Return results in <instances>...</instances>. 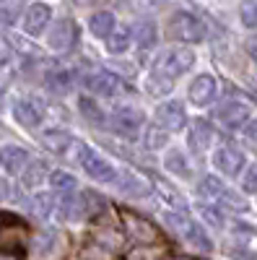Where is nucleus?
<instances>
[{"label":"nucleus","mask_w":257,"mask_h":260,"mask_svg":"<svg viewBox=\"0 0 257 260\" xmlns=\"http://www.w3.org/2000/svg\"><path fill=\"white\" fill-rule=\"evenodd\" d=\"M166 34L169 39H179V42H203L208 29L205 21L190 11H177L166 21Z\"/></svg>","instance_id":"f257e3e1"},{"label":"nucleus","mask_w":257,"mask_h":260,"mask_svg":"<svg viewBox=\"0 0 257 260\" xmlns=\"http://www.w3.org/2000/svg\"><path fill=\"white\" fill-rule=\"evenodd\" d=\"M192 62H195V55L187 47H166L154 60V73L166 76V78H177L192 68Z\"/></svg>","instance_id":"f03ea898"},{"label":"nucleus","mask_w":257,"mask_h":260,"mask_svg":"<svg viewBox=\"0 0 257 260\" xmlns=\"http://www.w3.org/2000/svg\"><path fill=\"white\" fill-rule=\"evenodd\" d=\"M29 242V226L18 216L3 213L0 216V252H16L24 250Z\"/></svg>","instance_id":"7ed1b4c3"},{"label":"nucleus","mask_w":257,"mask_h":260,"mask_svg":"<svg viewBox=\"0 0 257 260\" xmlns=\"http://www.w3.org/2000/svg\"><path fill=\"white\" fill-rule=\"evenodd\" d=\"M76 159H78V164L86 169V175H89V177H94V180H99V182H117L120 172H117L109 161H106V159H101L99 154H94L89 146L76 143Z\"/></svg>","instance_id":"20e7f679"},{"label":"nucleus","mask_w":257,"mask_h":260,"mask_svg":"<svg viewBox=\"0 0 257 260\" xmlns=\"http://www.w3.org/2000/svg\"><path fill=\"white\" fill-rule=\"evenodd\" d=\"M122 224H125V234L130 242H135V245L159 242V229L148 219H143V216H138L133 211H122Z\"/></svg>","instance_id":"39448f33"},{"label":"nucleus","mask_w":257,"mask_h":260,"mask_svg":"<svg viewBox=\"0 0 257 260\" xmlns=\"http://www.w3.org/2000/svg\"><path fill=\"white\" fill-rule=\"evenodd\" d=\"M143 125V115L135 110V107H117V110L109 115V127L115 133H120L122 138H135V133Z\"/></svg>","instance_id":"423d86ee"},{"label":"nucleus","mask_w":257,"mask_h":260,"mask_svg":"<svg viewBox=\"0 0 257 260\" xmlns=\"http://www.w3.org/2000/svg\"><path fill=\"white\" fill-rule=\"evenodd\" d=\"M81 83H83V89H89L91 94H99V96H115L122 89V81L115 73H106V71L86 73Z\"/></svg>","instance_id":"0eeeda50"},{"label":"nucleus","mask_w":257,"mask_h":260,"mask_svg":"<svg viewBox=\"0 0 257 260\" xmlns=\"http://www.w3.org/2000/svg\"><path fill=\"white\" fill-rule=\"evenodd\" d=\"M47 45L57 52H65L76 45V26L70 18H57L47 31Z\"/></svg>","instance_id":"6e6552de"},{"label":"nucleus","mask_w":257,"mask_h":260,"mask_svg":"<svg viewBox=\"0 0 257 260\" xmlns=\"http://www.w3.org/2000/svg\"><path fill=\"white\" fill-rule=\"evenodd\" d=\"M187 122L185 115V107L182 102H164L159 110H156V125L164 127L166 133H174V130H182Z\"/></svg>","instance_id":"1a4fd4ad"},{"label":"nucleus","mask_w":257,"mask_h":260,"mask_svg":"<svg viewBox=\"0 0 257 260\" xmlns=\"http://www.w3.org/2000/svg\"><path fill=\"white\" fill-rule=\"evenodd\" d=\"M216 94H218V83H216V78L208 76V73L198 76L195 81L190 83V91H187L190 104H195V107H208L213 99H216Z\"/></svg>","instance_id":"9d476101"},{"label":"nucleus","mask_w":257,"mask_h":260,"mask_svg":"<svg viewBox=\"0 0 257 260\" xmlns=\"http://www.w3.org/2000/svg\"><path fill=\"white\" fill-rule=\"evenodd\" d=\"M218 120L226 125V127H239L242 122L249 120V104L239 102V99H226L218 104Z\"/></svg>","instance_id":"9b49d317"},{"label":"nucleus","mask_w":257,"mask_h":260,"mask_svg":"<svg viewBox=\"0 0 257 260\" xmlns=\"http://www.w3.org/2000/svg\"><path fill=\"white\" fill-rule=\"evenodd\" d=\"M213 164H216V169L221 172V175L226 177H237L239 172H242V164H244V154L239 148H218L216 151V156H213Z\"/></svg>","instance_id":"f8f14e48"},{"label":"nucleus","mask_w":257,"mask_h":260,"mask_svg":"<svg viewBox=\"0 0 257 260\" xmlns=\"http://www.w3.org/2000/svg\"><path fill=\"white\" fill-rule=\"evenodd\" d=\"M50 16H52V11H50L47 3H34V6H29L26 13H24V31L31 34V37H39L42 31L47 29Z\"/></svg>","instance_id":"ddd939ff"},{"label":"nucleus","mask_w":257,"mask_h":260,"mask_svg":"<svg viewBox=\"0 0 257 260\" xmlns=\"http://www.w3.org/2000/svg\"><path fill=\"white\" fill-rule=\"evenodd\" d=\"M0 167L8 175H24V169L29 167V154L18 146H3L0 148Z\"/></svg>","instance_id":"4468645a"},{"label":"nucleus","mask_w":257,"mask_h":260,"mask_svg":"<svg viewBox=\"0 0 257 260\" xmlns=\"http://www.w3.org/2000/svg\"><path fill=\"white\" fill-rule=\"evenodd\" d=\"M89 198H91L89 192H86V195H76V192L65 195V198L60 201V216H62V219H68V221L83 219V216L91 211V206H89Z\"/></svg>","instance_id":"2eb2a0df"},{"label":"nucleus","mask_w":257,"mask_h":260,"mask_svg":"<svg viewBox=\"0 0 257 260\" xmlns=\"http://www.w3.org/2000/svg\"><path fill=\"white\" fill-rule=\"evenodd\" d=\"M62 240L55 229H42L36 237H34V245H31V252L34 257H52L57 250H60Z\"/></svg>","instance_id":"dca6fc26"},{"label":"nucleus","mask_w":257,"mask_h":260,"mask_svg":"<svg viewBox=\"0 0 257 260\" xmlns=\"http://www.w3.org/2000/svg\"><path fill=\"white\" fill-rule=\"evenodd\" d=\"M210 141H213V127H210V122H205V120H192L190 133H187L190 148L200 154V151L210 148Z\"/></svg>","instance_id":"f3484780"},{"label":"nucleus","mask_w":257,"mask_h":260,"mask_svg":"<svg viewBox=\"0 0 257 260\" xmlns=\"http://www.w3.org/2000/svg\"><path fill=\"white\" fill-rule=\"evenodd\" d=\"M13 117H16V122H18L21 127H36V125L42 122V110H39L34 102L24 99V102H18V104L13 107Z\"/></svg>","instance_id":"a211bd4d"},{"label":"nucleus","mask_w":257,"mask_h":260,"mask_svg":"<svg viewBox=\"0 0 257 260\" xmlns=\"http://www.w3.org/2000/svg\"><path fill=\"white\" fill-rule=\"evenodd\" d=\"M89 29H91V34H96L99 39H109L112 34H115V16L109 13V11H96L91 18H89Z\"/></svg>","instance_id":"6ab92c4d"},{"label":"nucleus","mask_w":257,"mask_h":260,"mask_svg":"<svg viewBox=\"0 0 257 260\" xmlns=\"http://www.w3.org/2000/svg\"><path fill=\"white\" fill-rule=\"evenodd\" d=\"M133 39L138 42V47H140V50L154 47V45H156V39H159L156 24H154L151 18H140L138 24L133 26Z\"/></svg>","instance_id":"aec40b11"},{"label":"nucleus","mask_w":257,"mask_h":260,"mask_svg":"<svg viewBox=\"0 0 257 260\" xmlns=\"http://www.w3.org/2000/svg\"><path fill=\"white\" fill-rule=\"evenodd\" d=\"M70 143H76L70 138V133H65V130H60V127L45 130V133H42V146L55 151V154H65V151L70 148Z\"/></svg>","instance_id":"412c9836"},{"label":"nucleus","mask_w":257,"mask_h":260,"mask_svg":"<svg viewBox=\"0 0 257 260\" xmlns=\"http://www.w3.org/2000/svg\"><path fill=\"white\" fill-rule=\"evenodd\" d=\"M117 187L125 195H130V198H143V195H148V185L140 177H135L133 172H120L117 175Z\"/></svg>","instance_id":"4be33fe9"},{"label":"nucleus","mask_w":257,"mask_h":260,"mask_svg":"<svg viewBox=\"0 0 257 260\" xmlns=\"http://www.w3.org/2000/svg\"><path fill=\"white\" fill-rule=\"evenodd\" d=\"M182 240H185V242H187L190 247L200 250V252H208V250H210V240H208L205 229H203V226H198V224H192V221H190V226L185 229Z\"/></svg>","instance_id":"5701e85b"},{"label":"nucleus","mask_w":257,"mask_h":260,"mask_svg":"<svg viewBox=\"0 0 257 260\" xmlns=\"http://www.w3.org/2000/svg\"><path fill=\"white\" fill-rule=\"evenodd\" d=\"M78 110L86 117V122H91V125H104V120H106V115H104V110L99 107V102H94L89 96H83L78 102Z\"/></svg>","instance_id":"b1692460"},{"label":"nucleus","mask_w":257,"mask_h":260,"mask_svg":"<svg viewBox=\"0 0 257 260\" xmlns=\"http://www.w3.org/2000/svg\"><path fill=\"white\" fill-rule=\"evenodd\" d=\"M50 185H52V190H57V192H65V195H70V192H76L78 180L70 175V172H62V169H57V172H52V175H50Z\"/></svg>","instance_id":"393cba45"},{"label":"nucleus","mask_w":257,"mask_h":260,"mask_svg":"<svg viewBox=\"0 0 257 260\" xmlns=\"http://www.w3.org/2000/svg\"><path fill=\"white\" fill-rule=\"evenodd\" d=\"M73 86V76L68 71H52L47 73V89H52L55 94H68Z\"/></svg>","instance_id":"a878e982"},{"label":"nucleus","mask_w":257,"mask_h":260,"mask_svg":"<svg viewBox=\"0 0 257 260\" xmlns=\"http://www.w3.org/2000/svg\"><path fill=\"white\" fill-rule=\"evenodd\" d=\"M45 175H47V164H45V161H31V164L24 169L21 180H24V187H39L42 180H45Z\"/></svg>","instance_id":"bb28decb"},{"label":"nucleus","mask_w":257,"mask_h":260,"mask_svg":"<svg viewBox=\"0 0 257 260\" xmlns=\"http://www.w3.org/2000/svg\"><path fill=\"white\" fill-rule=\"evenodd\" d=\"M198 192L203 195V198H210V201H221V195L226 192V187H224V182L218 180V177H203L200 180V185H198Z\"/></svg>","instance_id":"cd10ccee"},{"label":"nucleus","mask_w":257,"mask_h":260,"mask_svg":"<svg viewBox=\"0 0 257 260\" xmlns=\"http://www.w3.org/2000/svg\"><path fill=\"white\" fill-rule=\"evenodd\" d=\"M164 164H166L169 172H174V175H179V177H187V175H190L187 159H185V154H182L179 148H171L169 154L164 156Z\"/></svg>","instance_id":"c85d7f7f"},{"label":"nucleus","mask_w":257,"mask_h":260,"mask_svg":"<svg viewBox=\"0 0 257 260\" xmlns=\"http://www.w3.org/2000/svg\"><path fill=\"white\" fill-rule=\"evenodd\" d=\"M171 86H174V81L166 78V76H159V73H151L145 81V91L151 96H166L171 91Z\"/></svg>","instance_id":"c756f323"},{"label":"nucleus","mask_w":257,"mask_h":260,"mask_svg":"<svg viewBox=\"0 0 257 260\" xmlns=\"http://www.w3.org/2000/svg\"><path fill=\"white\" fill-rule=\"evenodd\" d=\"M18 16H21V6H18V3H6V6H0V34L8 31L11 26H16Z\"/></svg>","instance_id":"7c9ffc66"},{"label":"nucleus","mask_w":257,"mask_h":260,"mask_svg":"<svg viewBox=\"0 0 257 260\" xmlns=\"http://www.w3.org/2000/svg\"><path fill=\"white\" fill-rule=\"evenodd\" d=\"M31 211L36 213V216H50L52 211H55V195L52 192H39V195H34V201H31Z\"/></svg>","instance_id":"2f4dec72"},{"label":"nucleus","mask_w":257,"mask_h":260,"mask_svg":"<svg viewBox=\"0 0 257 260\" xmlns=\"http://www.w3.org/2000/svg\"><path fill=\"white\" fill-rule=\"evenodd\" d=\"M130 37H133V31H127V29H115V34L106 39V50L115 52V55L125 52L127 45H130Z\"/></svg>","instance_id":"473e14b6"},{"label":"nucleus","mask_w":257,"mask_h":260,"mask_svg":"<svg viewBox=\"0 0 257 260\" xmlns=\"http://www.w3.org/2000/svg\"><path fill=\"white\" fill-rule=\"evenodd\" d=\"M166 130L164 127H159V125H148L145 127V136H143V141H145V146L148 148H161L164 143H166Z\"/></svg>","instance_id":"72a5a7b5"},{"label":"nucleus","mask_w":257,"mask_h":260,"mask_svg":"<svg viewBox=\"0 0 257 260\" xmlns=\"http://www.w3.org/2000/svg\"><path fill=\"white\" fill-rule=\"evenodd\" d=\"M239 16H242V24L247 29H257V0H247V3H242Z\"/></svg>","instance_id":"f704fd0d"},{"label":"nucleus","mask_w":257,"mask_h":260,"mask_svg":"<svg viewBox=\"0 0 257 260\" xmlns=\"http://www.w3.org/2000/svg\"><path fill=\"white\" fill-rule=\"evenodd\" d=\"M221 203H226V208H231V211H247V201L242 198L239 192H234V190H226L224 195H221Z\"/></svg>","instance_id":"c9c22d12"},{"label":"nucleus","mask_w":257,"mask_h":260,"mask_svg":"<svg viewBox=\"0 0 257 260\" xmlns=\"http://www.w3.org/2000/svg\"><path fill=\"white\" fill-rule=\"evenodd\" d=\"M200 213H203V219H205L210 226H216V229H221V226H224V216H221L216 208H213V206H210V208H208V206H203V208H200Z\"/></svg>","instance_id":"e433bc0d"},{"label":"nucleus","mask_w":257,"mask_h":260,"mask_svg":"<svg viewBox=\"0 0 257 260\" xmlns=\"http://www.w3.org/2000/svg\"><path fill=\"white\" fill-rule=\"evenodd\" d=\"M244 190L257 192V161H254V164H249L247 175H244Z\"/></svg>","instance_id":"4c0bfd02"},{"label":"nucleus","mask_w":257,"mask_h":260,"mask_svg":"<svg viewBox=\"0 0 257 260\" xmlns=\"http://www.w3.org/2000/svg\"><path fill=\"white\" fill-rule=\"evenodd\" d=\"M244 138H247L249 143H254V146H257V120L247 122V127H244Z\"/></svg>","instance_id":"58836bf2"},{"label":"nucleus","mask_w":257,"mask_h":260,"mask_svg":"<svg viewBox=\"0 0 257 260\" xmlns=\"http://www.w3.org/2000/svg\"><path fill=\"white\" fill-rule=\"evenodd\" d=\"M247 52L257 60V37H252V39H247Z\"/></svg>","instance_id":"ea45409f"},{"label":"nucleus","mask_w":257,"mask_h":260,"mask_svg":"<svg viewBox=\"0 0 257 260\" xmlns=\"http://www.w3.org/2000/svg\"><path fill=\"white\" fill-rule=\"evenodd\" d=\"M8 57H11V52H8V47L3 45V42H0V65H3V62H8Z\"/></svg>","instance_id":"a19ab883"},{"label":"nucleus","mask_w":257,"mask_h":260,"mask_svg":"<svg viewBox=\"0 0 257 260\" xmlns=\"http://www.w3.org/2000/svg\"><path fill=\"white\" fill-rule=\"evenodd\" d=\"M6 192H8V190H6V182H0V201L6 198Z\"/></svg>","instance_id":"79ce46f5"},{"label":"nucleus","mask_w":257,"mask_h":260,"mask_svg":"<svg viewBox=\"0 0 257 260\" xmlns=\"http://www.w3.org/2000/svg\"><path fill=\"white\" fill-rule=\"evenodd\" d=\"M169 260H187V257H169Z\"/></svg>","instance_id":"37998d69"}]
</instances>
